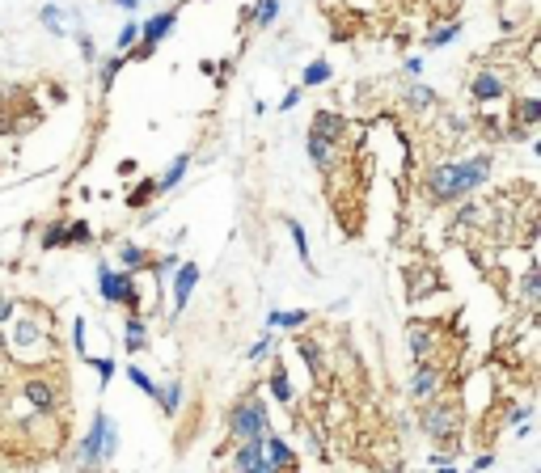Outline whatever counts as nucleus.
Returning a JSON list of instances; mask_svg holds the SVG:
<instances>
[{
	"instance_id": "1",
	"label": "nucleus",
	"mask_w": 541,
	"mask_h": 473,
	"mask_svg": "<svg viewBox=\"0 0 541 473\" xmlns=\"http://www.w3.org/2000/svg\"><path fill=\"white\" fill-rule=\"evenodd\" d=\"M114 453H118V423L106 410H97L89 431L76 444V473H102L114 461Z\"/></svg>"
},
{
	"instance_id": "2",
	"label": "nucleus",
	"mask_w": 541,
	"mask_h": 473,
	"mask_svg": "<svg viewBox=\"0 0 541 473\" xmlns=\"http://www.w3.org/2000/svg\"><path fill=\"white\" fill-rule=\"evenodd\" d=\"M419 431L436 444V448H457V436H461V406L444 393L419 402Z\"/></svg>"
},
{
	"instance_id": "3",
	"label": "nucleus",
	"mask_w": 541,
	"mask_h": 473,
	"mask_svg": "<svg viewBox=\"0 0 541 473\" xmlns=\"http://www.w3.org/2000/svg\"><path fill=\"white\" fill-rule=\"evenodd\" d=\"M262 431H271V406L258 389H245L229 406V436L241 444V440H258Z\"/></svg>"
},
{
	"instance_id": "4",
	"label": "nucleus",
	"mask_w": 541,
	"mask_h": 473,
	"mask_svg": "<svg viewBox=\"0 0 541 473\" xmlns=\"http://www.w3.org/2000/svg\"><path fill=\"white\" fill-rule=\"evenodd\" d=\"M97 296H102V305H118L127 313H140L135 275L123 271V266H97Z\"/></svg>"
},
{
	"instance_id": "5",
	"label": "nucleus",
	"mask_w": 541,
	"mask_h": 473,
	"mask_svg": "<svg viewBox=\"0 0 541 473\" xmlns=\"http://www.w3.org/2000/svg\"><path fill=\"white\" fill-rule=\"evenodd\" d=\"M21 402L34 410V419H55L59 406H63L59 385H55L51 376H42V372H25V376H21Z\"/></svg>"
},
{
	"instance_id": "6",
	"label": "nucleus",
	"mask_w": 541,
	"mask_h": 473,
	"mask_svg": "<svg viewBox=\"0 0 541 473\" xmlns=\"http://www.w3.org/2000/svg\"><path fill=\"white\" fill-rule=\"evenodd\" d=\"M453 165H457V199H474V195L491 182V173H495V156H491V152L453 156Z\"/></svg>"
},
{
	"instance_id": "7",
	"label": "nucleus",
	"mask_w": 541,
	"mask_h": 473,
	"mask_svg": "<svg viewBox=\"0 0 541 473\" xmlns=\"http://www.w3.org/2000/svg\"><path fill=\"white\" fill-rule=\"evenodd\" d=\"M423 199L432 207H453L457 203V165H453V156L427 165V173H423Z\"/></svg>"
},
{
	"instance_id": "8",
	"label": "nucleus",
	"mask_w": 541,
	"mask_h": 473,
	"mask_svg": "<svg viewBox=\"0 0 541 473\" xmlns=\"http://www.w3.org/2000/svg\"><path fill=\"white\" fill-rule=\"evenodd\" d=\"M47 326L38 317H13V330H8V355L17 360H38L42 347H47Z\"/></svg>"
},
{
	"instance_id": "9",
	"label": "nucleus",
	"mask_w": 541,
	"mask_h": 473,
	"mask_svg": "<svg viewBox=\"0 0 541 473\" xmlns=\"http://www.w3.org/2000/svg\"><path fill=\"white\" fill-rule=\"evenodd\" d=\"M174 25H178V8H161V13L144 17V21H140V47H131L127 59H148V55L174 34Z\"/></svg>"
},
{
	"instance_id": "10",
	"label": "nucleus",
	"mask_w": 541,
	"mask_h": 473,
	"mask_svg": "<svg viewBox=\"0 0 541 473\" xmlns=\"http://www.w3.org/2000/svg\"><path fill=\"white\" fill-rule=\"evenodd\" d=\"M512 93V80L499 72V68H478L474 76H470V102L474 106H495V102H504Z\"/></svg>"
},
{
	"instance_id": "11",
	"label": "nucleus",
	"mask_w": 541,
	"mask_h": 473,
	"mask_svg": "<svg viewBox=\"0 0 541 473\" xmlns=\"http://www.w3.org/2000/svg\"><path fill=\"white\" fill-rule=\"evenodd\" d=\"M199 279H203L199 262H178V271L169 275V288H174V309H169V321H178V317L186 313V305H190V296H195Z\"/></svg>"
},
{
	"instance_id": "12",
	"label": "nucleus",
	"mask_w": 541,
	"mask_h": 473,
	"mask_svg": "<svg viewBox=\"0 0 541 473\" xmlns=\"http://www.w3.org/2000/svg\"><path fill=\"white\" fill-rule=\"evenodd\" d=\"M406 351H411L415 364L436 360V351H440V330H436L432 321H406Z\"/></svg>"
},
{
	"instance_id": "13",
	"label": "nucleus",
	"mask_w": 541,
	"mask_h": 473,
	"mask_svg": "<svg viewBox=\"0 0 541 473\" xmlns=\"http://www.w3.org/2000/svg\"><path fill=\"white\" fill-rule=\"evenodd\" d=\"M406 393H411V402H427V398L444 393V368H440L436 360H427V364H415Z\"/></svg>"
},
{
	"instance_id": "14",
	"label": "nucleus",
	"mask_w": 541,
	"mask_h": 473,
	"mask_svg": "<svg viewBox=\"0 0 541 473\" xmlns=\"http://www.w3.org/2000/svg\"><path fill=\"white\" fill-rule=\"evenodd\" d=\"M262 461H267V469L271 473H296L300 469V457H296L292 444H288L284 436H275V431L262 436Z\"/></svg>"
},
{
	"instance_id": "15",
	"label": "nucleus",
	"mask_w": 541,
	"mask_h": 473,
	"mask_svg": "<svg viewBox=\"0 0 541 473\" xmlns=\"http://www.w3.org/2000/svg\"><path fill=\"white\" fill-rule=\"evenodd\" d=\"M309 135H317V140H326V144H343V135H347V118L334 110V106H322V110H313V118H309Z\"/></svg>"
},
{
	"instance_id": "16",
	"label": "nucleus",
	"mask_w": 541,
	"mask_h": 473,
	"mask_svg": "<svg viewBox=\"0 0 541 473\" xmlns=\"http://www.w3.org/2000/svg\"><path fill=\"white\" fill-rule=\"evenodd\" d=\"M148 326H144V313H127V321H123V351L127 355H144L148 351Z\"/></svg>"
},
{
	"instance_id": "17",
	"label": "nucleus",
	"mask_w": 541,
	"mask_h": 473,
	"mask_svg": "<svg viewBox=\"0 0 541 473\" xmlns=\"http://www.w3.org/2000/svg\"><path fill=\"white\" fill-rule=\"evenodd\" d=\"M305 156L313 161L317 173H330V169L339 165V148L326 144V140H317V135H309V131H305Z\"/></svg>"
},
{
	"instance_id": "18",
	"label": "nucleus",
	"mask_w": 541,
	"mask_h": 473,
	"mask_svg": "<svg viewBox=\"0 0 541 473\" xmlns=\"http://www.w3.org/2000/svg\"><path fill=\"white\" fill-rule=\"evenodd\" d=\"M292 347H296V355L305 360V368L313 372V381H322V376H326V351H322V343L300 334V338H292Z\"/></svg>"
},
{
	"instance_id": "19",
	"label": "nucleus",
	"mask_w": 541,
	"mask_h": 473,
	"mask_svg": "<svg viewBox=\"0 0 541 473\" xmlns=\"http://www.w3.org/2000/svg\"><path fill=\"white\" fill-rule=\"evenodd\" d=\"M436 102H440V93L432 89V85H406V93H402V106L411 110V114H427V110H436Z\"/></svg>"
},
{
	"instance_id": "20",
	"label": "nucleus",
	"mask_w": 541,
	"mask_h": 473,
	"mask_svg": "<svg viewBox=\"0 0 541 473\" xmlns=\"http://www.w3.org/2000/svg\"><path fill=\"white\" fill-rule=\"evenodd\" d=\"M152 258H157V254H148V250H144V245H135V241H123V245H118V266H123V271H131V275L152 271Z\"/></svg>"
},
{
	"instance_id": "21",
	"label": "nucleus",
	"mask_w": 541,
	"mask_h": 473,
	"mask_svg": "<svg viewBox=\"0 0 541 473\" xmlns=\"http://www.w3.org/2000/svg\"><path fill=\"white\" fill-rule=\"evenodd\" d=\"M267 389H271V398L279 402V406H292L296 402V389H292V376H288V368L275 360L271 364V372H267Z\"/></svg>"
},
{
	"instance_id": "22",
	"label": "nucleus",
	"mask_w": 541,
	"mask_h": 473,
	"mask_svg": "<svg viewBox=\"0 0 541 473\" xmlns=\"http://www.w3.org/2000/svg\"><path fill=\"white\" fill-rule=\"evenodd\" d=\"M190 161H195L190 152H178V156L165 165V173L157 178V195H169V190H178V186H182V178H186V169H190Z\"/></svg>"
},
{
	"instance_id": "23",
	"label": "nucleus",
	"mask_w": 541,
	"mask_h": 473,
	"mask_svg": "<svg viewBox=\"0 0 541 473\" xmlns=\"http://www.w3.org/2000/svg\"><path fill=\"white\" fill-rule=\"evenodd\" d=\"M541 305V266H525V275H521V309L525 313H537Z\"/></svg>"
},
{
	"instance_id": "24",
	"label": "nucleus",
	"mask_w": 541,
	"mask_h": 473,
	"mask_svg": "<svg viewBox=\"0 0 541 473\" xmlns=\"http://www.w3.org/2000/svg\"><path fill=\"white\" fill-rule=\"evenodd\" d=\"M457 34H461V21H457V17H449V21H436V25L423 34V47H427V51L453 47V42H457Z\"/></svg>"
},
{
	"instance_id": "25",
	"label": "nucleus",
	"mask_w": 541,
	"mask_h": 473,
	"mask_svg": "<svg viewBox=\"0 0 541 473\" xmlns=\"http://www.w3.org/2000/svg\"><path fill=\"white\" fill-rule=\"evenodd\" d=\"M512 118H516L512 127H529V131H533V127L541 123V97H537V93L516 97V102H512Z\"/></svg>"
},
{
	"instance_id": "26",
	"label": "nucleus",
	"mask_w": 541,
	"mask_h": 473,
	"mask_svg": "<svg viewBox=\"0 0 541 473\" xmlns=\"http://www.w3.org/2000/svg\"><path fill=\"white\" fill-rule=\"evenodd\" d=\"M267 436V431H262ZM262 436L258 440H241L237 448H233V473H250L258 461H262Z\"/></svg>"
},
{
	"instance_id": "27",
	"label": "nucleus",
	"mask_w": 541,
	"mask_h": 473,
	"mask_svg": "<svg viewBox=\"0 0 541 473\" xmlns=\"http://www.w3.org/2000/svg\"><path fill=\"white\" fill-rule=\"evenodd\" d=\"M284 224H288V233H292V245H296V258L305 262V271H309V275H317V262H313V250H309V233H305V224H300V220H292V216H288Z\"/></svg>"
},
{
	"instance_id": "28",
	"label": "nucleus",
	"mask_w": 541,
	"mask_h": 473,
	"mask_svg": "<svg viewBox=\"0 0 541 473\" xmlns=\"http://www.w3.org/2000/svg\"><path fill=\"white\" fill-rule=\"evenodd\" d=\"M157 406H161V414L165 419H174L178 410H182V381H165V385H157Z\"/></svg>"
},
{
	"instance_id": "29",
	"label": "nucleus",
	"mask_w": 541,
	"mask_h": 473,
	"mask_svg": "<svg viewBox=\"0 0 541 473\" xmlns=\"http://www.w3.org/2000/svg\"><path fill=\"white\" fill-rule=\"evenodd\" d=\"M279 8H284V0H254L250 4V25L254 30H271L279 21Z\"/></svg>"
},
{
	"instance_id": "30",
	"label": "nucleus",
	"mask_w": 541,
	"mask_h": 473,
	"mask_svg": "<svg viewBox=\"0 0 541 473\" xmlns=\"http://www.w3.org/2000/svg\"><path fill=\"white\" fill-rule=\"evenodd\" d=\"M330 76H334L330 59H309V63L300 68V89H317V85H330Z\"/></svg>"
},
{
	"instance_id": "31",
	"label": "nucleus",
	"mask_w": 541,
	"mask_h": 473,
	"mask_svg": "<svg viewBox=\"0 0 541 473\" xmlns=\"http://www.w3.org/2000/svg\"><path fill=\"white\" fill-rule=\"evenodd\" d=\"M63 241H68L72 250L93 245V224H89V220H63Z\"/></svg>"
},
{
	"instance_id": "32",
	"label": "nucleus",
	"mask_w": 541,
	"mask_h": 473,
	"mask_svg": "<svg viewBox=\"0 0 541 473\" xmlns=\"http://www.w3.org/2000/svg\"><path fill=\"white\" fill-rule=\"evenodd\" d=\"M152 199H161V195H157V178H140V182L131 186V195H127V207L140 211V207H148Z\"/></svg>"
},
{
	"instance_id": "33",
	"label": "nucleus",
	"mask_w": 541,
	"mask_h": 473,
	"mask_svg": "<svg viewBox=\"0 0 541 473\" xmlns=\"http://www.w3.org/2000/svg\"><path fill=\"white\" fill-rule=\"evenodd\" d=\"M135 42H140V21H135V17H127V21L118 25V34H114V55H127Z\"/></svg>"
},
{
	"instance_id": "34",
	"label": "nucleus",
	"mask_w": 541,
	"mask_h": 473,
	"mask_svg": "<svg viewBox=\"0 0 541 473\" xmlns=\"http://www.w3.org/2000/svg\"><path fill=\"white\" fill-rule=\"evenodd\" d=\"M127 68V55H110V59H102V68H97V85H102V93H110V85H114V76Z\"/></svg>"
},
{
	"instance_id": "35",
	"label": "nucleus",
	"mask_w": 541,
	"mask_h": 473,
	"mask_svg": "<svg viewBox=\"0 0 541 473\" xmlns=\"http://www.w3.org/2000/svg\"><path fill=\"white\" fill-rule=\"evenodd\" d=\"M275 347H279V338H275V330H262V338H258V343H250V351H245V360H250V364H262L267 355H275Z\"/></svg>"
},
{
	"instance_id": "36",
	"label": "nucleus",
	"mask_w": 541,
	"mask_h": 473,
	"mask_svg": "<svg viewBox=\"0 0 541 473\" xmlns=\"http://www.w3.org/2000/svg\"><path fill=\"white\" fill-rule=\"evenodd\" d=\"M38 21H42L55 38H63V34H68V30H63V8H59V4H42V8H38Z\"/></svg>"
},
{
	"instance_id": "37",
	"label": "nucleus",
	"mask_w": 541,
	"mask_h": 473,
	"mask_svg": "<svg viewBox=\"0 0 541 473\" xmlns=\"http://www.w3.org/2000/svg\"><path fill=\"white\" fill-rule=\"evenodd\" d=\"M127 381H131V389H140V393H148V398L157 393V381H152V376H148V368H140L135 360L127 364Z\"/></svg>"
},
{
	"instance_id": "38",
	"label": "nucleus",
	"mask_w": 541,
	"mask_h": 473,
	"mask_svg": "<svg viewBox=\"0 0 541 473\" xmlns=\"http://www.w3.org/2000/svg\"><path fill=\"white\" fill-rule=\"evenodd\" d=\"M178 254H161V258H152V275H157V283H169V275L178 271Z\"/></svg>"
},
{
	"instance_id": "39",
	"label": "nucleus",
	"mask_w": 541,
	"mask_h": 473,
	"mask_svg": "<svg viewBox=\"0 0 541 473\" xmlns=\"http://www.w3.org/2000/svg\"><path fill=\"white\" fill-rule=\"evenodd\" d=\"M305 326H309V309H288V313H279V330L296 334V330H305Z\"/></svg>"
},
{
	"instance_id": "40",
	"label": "nucleus",
	"mask_w": 541,
	"mask_h": 473,
	"mask_svg": "<svg viewBox=\"0 0 541 473\" xmlns=\"http://www.w3.org/2000/svg\"><path fill=\"white\" fill-rule=\"evenodd\" d=\"M461 207H457V216H453V224L461 228V224H478L482 220V203H466V199H457Z\"/></svg>"
},
{
	"instance_id": "41",
	"label": "nucleus",
	"mask_w": 541,
	"mask_h": 473,
	"mask_svg": "<svg viewBox=\"0 0 541 473\" xmlns=\"http://www.w3.org/2000/svg\"><path fill=\"white\" fill-rule=\"evenodd\" d=\"M42 250H63L68 241H63V220H55V224H47L42 228V241H38Z\"/></svg>"
},
{
	"instance_id": "42",
	"label": "nucleus",
	"mask_w": 541,
	"mask_h": 473,
	"mask_svg": "<svg viewBox=\"0 0 541 473\" xmlns=\"http://www.w3.org/2000/svg\"><path fill=\"white\" fill-rule=\"evenodd\" d=\"M72 351L80 360H89V347H85V317H72Z\"/></svg>"
},
{
	"instance_id": "43",
	"label": "nucleus",
	"mask_w": 541,
	"mask_h": 473,
	"mask_svg": "<svg viewBox=\"0 0 541 473\" xmlns=\"http://www.w3.org/2000/svg\"><path fill=\"white\" fill-rule=\"evenodd\" d=\"M89 364H93V372H97V385H102V389H106V385H110V376L118 372L110 355H102V360H89Z\"/></svg>"
},
{
	"instance_id": "44",
	"label": "nucleus",
	"mask_w": 541,
	"mask_h": 473,
	"mask_svg": "<svg viewBox=\"0 0 541 473\" xmlns=\"http://www.w3.org/2000/svg\"><path fill=\"white\" fill-rule=\"evenodd\" d=\"M76 47H80V59H85V63H93V59H97V47H93V34H85V30H76Z\"/></svg>"
},
{
	"instance_id": "45",
	"label": "nucleus",
	"mask_w": 541,
	"mask_h": 473,
	"mask_svg": "<svg viewBox=\"0 0 541 473\" xmlns=\"http://www.w3.org/2000/svg\"><path fill=\"white\" fill-rule=\"evenodd\" d=\"M529 414H533V406H529V402H516V406L508 410V427H525Z\"/></svg>"
},
{
	"instance_id": "46",
	"label": "nucleus",
	"mask_w": 541,
	"mask_h": 473,
	"mask_svg": "<svg viewBox=\"0 0 541 473\" xmlns=\"http://www.w3.org/2000/svg\"><path fill=\"white\" fill-rule=\"evenodd\" d=\"M300 431H305V448H309L313 457H326V444H322V436H317L313 427H305V423H300Z\"/></svg>"
},
{
	"instance_id": "47",
	"label": "nucleus",
	"mask_w": 541,
	"mask_h": 473,
	"mask_svg": "<svg viewBox=\"0 0 541 473\" xmlns=\"http://www.w3.org/2000/svg\"><path fill=\"white\" fill-rule=\"evenodd\" d=\"M300 97H305V89H300V85H292V89L284 93V102H279V110H284V114H288V110H296V106H300Z\"/></svg>"
},
{
	"instance_id": "48",
	"label": "nucleus",
	"mask_w": 541,
	"mask_h": 473,
	"mask_svg": "<svg viewBox=\"0 0 541 473\" xmlns=\"http://www.w3.org/2000/svg\"><path fill=\"white\" fill-rule=\"evenodd\" d=\"M13 317H17V300H13V296H4V292H0V326H8V321H13Z\"/></svg>"
},
{
	"instance_id": "49",
	"label": "nucleus",
	"mask_w": 541,
	"mask_h": 473,
	"mask_svg": "<svg viewBox=\"0 0 541 473\" xmlns=\"http://www.w3.org/2000/svg\"><path fill=\"white\" fill-rule=\"evenodd\" d=\"M402 72H406V76H419V72H423V59H419V55H406Z\"/></svg>"
},
{
	"instance_id": "50",
	"label": "nucleus",
	"mask_w": 541,
	"mask_h": 473,
	"mask_svg": "<svg viewBox=\"0 0 541 473\" xmlns=\"http://www.w3.org/2000/svg\"><path fill=\"white\" fill-rule=\"evenodd\" d=\"M508 140H512V144H529V140H533V131H529V127H512V131H508Z\"/></svg>"
},
{
	"instance_id": "51",
	"label": "nucleus",
	"mask_w": 541,
	"mask_h": 473,
	"mask_svg": "<svg viewBox=\"0 0 541 473\" xmlns=\"http://www.w3.org/2000/svg\"><path fill=\"white\" fill-rule=\"evenodd\" d=\"M491 465H495V457H491V453H482V457H474V469H470V473H482V469H491Z\"/></svg>"
},
{
	"instance_id": "52",
	"label": "nucleus",
	"mask_w": 541,
	"mask_h": 473,
	"mask_svg": "<svg viewBox=\"0 0 541 473\" xmlns=\"http://www.w3.org/2000/svg\"><path fill=\"white\" fill-rule=\"evenodd\" d=\"M279 313H284V309H271V313L262 317V326H267V330H279Z\"/></svg>"
},
{
	"instance_id": "53",
	"label": "nucleus",
	"mask_w": 541,
	"mask_h": 473,
	"mask_svg": "<svg viewBox=\"0 0 541 473\" xmlns=\"http://www.w3.org/2000/svg\"><path fill=\"white\" fill-rule=\"evenodd\" d=\"M110 4H118V8H127V13H135V8H140L144 0H110Z\"/></svg>"
},
{
	"instance_id": "54",
	"label": "nucleus",
	"mask_w": 541,
	"mask_h": 473,
	"mask_svg": "<svg viewBox=\"0 0 541 473\" xmlns=\"http://www.w3.org/2000/svg\"><path fill=\"white\" fill-rule=\"evenodd\" d=\"M0 355H8V334H4V326H0Z\"/></svg>"
},
{
	"instance_id": "55",
	"label": "nucleus",
	"mask_w": 541,
	"mask_h": 473,
	"mask_svg": "<svg viewBox=\"0 0 541 473\" xmlns=\"http://www.w3.org/2000/svg\"><path fill=\"white\" fill-rule=\"evenodd\" d=\"M440 473H457V469H453V461H449V465H440Z\"/></svg>"
},
{
	"instance_id": "56",
	"label": "nucleus",
	"mask_w": 541,
	"mask_h": 473,
	"mask_svg": "<svg viewBox=\"0 0 541 473\" xmlns=\"http://www.w3.org/2000/svg\"><path fill=\"white\" fill-rule=\"evenodd\" d=\"M322 4H334V0H322Z\"/></svg>"
},
{
	"instance_id": "57",
	"label": "nucleus",
	"mask_w": 541,
	"mask_h": 473,
	"mask_svg": "<svg viewBox=\"0 0 541 473\" xmlns=\"http://www.w3.org/2000/svg\"><path fill=\"white\" fill-rule=\"evenodd\" d=\"M533 473H541V469H533Z\"/></svg>"
}]
</instances>
